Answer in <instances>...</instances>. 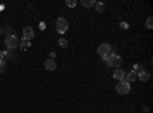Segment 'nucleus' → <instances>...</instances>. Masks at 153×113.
<instances>
[{"label":"nucleus","instance_id":"f257e3e1","mask_svg":"<svg viewBox=\"0 0 153 113\" xmlns=\"http://www.w3.org/2000/svg\"><path fill=\"white\" fill-rule=\"evenodd\" d=\"M97 52H98V55H100L101 58L106 61V58L112 54V46H110L109 43H103V44H100V47L97 49Z\"/></svg>","mask_w":153,"mask_h":113},{"label":"nucleus","instance_id":"f03ea898","mask_svg":"<svg viewBox=\"0 0 153 113\" xmlns=\"http://www.w3.org/2000/svg\"><path fill=\"white\" fill-rule=\"evenodd\" d=\"M106 63H107L109 67L118 69L120 64H121V58H120V55H117V54H110V55L106 58Z\"/></svg>","mask_w":153,"mask_h":113},{"label":"nucleus","instance_id":"7ed1b4c3","mask_svg":"<svg viewBox=\"0 0 153 113\" xmlns=\"http://www.w3.org/2000/svg\"><path fill=\"white\" fill-rule=\"evenodd\" d=\"M19 38L14 35V34H11V35H6L5 37V44H6V47L8 49H11V51H14V49L19 46Z\"/></svg>","mask_w":153,"mask_h":113},{"label":"nucleus","instance_id":"20e7f679","mask_svg":"<svg viewBox=\"0 0 153 113\" xmlns=\"http://www.w3.org/2000/svg\"><path fill=\"white\" fill-rule=\"evenodd\" d=\"M55 24H57V32H58V34H65V32L68 31V28H69L68 20H66V18H63V17H58Z\"/></svg>","mask_w":153,"mask_h":113},{"label":"nucleus","instance_id":"39448f33","mask_svg":"<svg viewBox=\"0 0 153 113\" xmlns=\"http://www.w3.org/2000/svg\"><path fill=\"white\" fill-rule=\"evenodd\" d=\"M117 92L120 95H127L130 92V84L129 83H126V81H118L117 84Z\"/></svg>","mask_w":153,"mask_h":113},{"label":"nucleus","instance_id":"423d86ee","mask_svg":"<svg viewBox=\"0 0 153 113\" xmlns=\"http://www.w3.org/2000/svg\"><path fill=\"white\" fill-rule=\"evenodd\" d=\"M34 38V29L31 26H26L23 29V40H26V41H31Z\"/></svg>","mask_w":153,"mask_h":113},{"label":"nucleus","instance_id":"0eeeda50","mask_svg":"<svg viewBox=\"0 0 153 113\" xmlns=\"http://www.w3.org/2000/svg\"><path fill=\"white\" fill-rule=\"evenodd\" d=\"M126 73L127 72H124L121 67H118V69H115V72H113V78L118 80V81H124L126 80Z\"/></svg>","mask_w":153,"mask_h":113},{"label":"nucleus","instance_id":"6e6552de","mask_svg":"<svg viewBox=\"0 0 153 113\" xmlns=\"http://www.w3.org/2000/svg\"><path fill=\"white\" fill-rule=\"evenodd\" d=\"M45 69H46V70H51V72L55 70V69H57V63H55L52 58L46 60V61H45Z\"/></svg>","mask_w":153,"mask_h":113},{"label":"nucleus","instance_id":"1a4fd4ad","mask_svg":"<svg viewBox=\"0 0 153 113\" xmlns=\"http://www.w3.org/2000/svg\"><path fill=\"white\" fill-rule=\"evenodd\" d=\"M136 78H138V73L132 70V72H129V73H126V80H124V81L130 84V83H133V81H135Z\"/></svg>","mask_w":153,"mask_h":113},{"label":"nucleus","instance_id":"9d476101","mask_svg":"<svg viewBox=\"0 0 153 113\" xmlns=\"http://www.w3.org/2000/svg\"><path fill=\"white\" fill-rule=\"evenodd\" d=\"M138 80H139V81H143V83L149 81V80H150V73H149V72H146V70L139 72V73H138Z\"/></svg>","mask_w":153,"mask_h":113},{"label":"nucleus","instance_id":"9b49d317","mask_svg":"<svg viewBox=\"0 0 153 113\" xmlns=\"http://www.w3.org/2000/svg\"><path fill=\"white\" fill-rule=\"evenodd\" d=\"M19 46L22 47V51H28V49L31 47V41H26V40H22L19 43Z\"/></svg>","mask_w":153,"mask_h":113},{"label":"nucleus","instance_id":"f8f14e48","mask_svg":"<svg viewBox=\"0 0 153 113\" xmlns=\"http://www.w3.org/2000/svg\"><path fill=\"white\" fill-rule=\"evenodd\" d=\"M5 57H8V58H11L12 61H14V60L17 58V55H16V52H14V51H11V49H8V51H5Z\"/></svg>","mask_w":153,"mask_h":113},{"label":"nucleus","instance_id":"ddd939ff","mask_svg":"<svg viewBox=\"0 0 153 113\" xmlns=\"http://www.w3.org/2000/svg\"><path fill=\"white\" fill-rule=\"evenodd\" d=\"M81 3L84 8H92V6H95V0H83Z\"/></svg>","mask_w":153,"mask_h":113},{"label":"nucleus","instance_id":"4468645a","mask_svg":"<svg viewBox=\"0 0 153 113\" xmlns=\"http://www.w3.org/2000/svg\"><path fill=\"white\" fill-rule=\"evenodd\" d=\"M104 8H106L104 3H101V2H100V3H95V9H97V12H104Z\"/></svg>","mask_w":153,"mask_h":113},{"label":"nucleus","instance_id":"2eb2a0df","mask_svg":"<svg viewBox=\"0 0 153 113\" xmlns=\"http://www.w3.org/2000/svg\"><path fill=\"white\" fill-rule=\"evenodd\" d=\"M68 44H69V43H68V40H65V38H60V40H58V46H60V47H68Z\"/></svg>","mask_w":153,"mask_h":113},{"label":"nucleus","instance_id":"dca6fc26","mask_svg":"<svg viewBox=\"0 0 153 113\" xmlns=\"http://www.w3.org/2000/svg\"><path fill=\"white\" fill-rule=\"evenodd\" d=\"M146 26H147L149 29H152V28H153V18H152V17H149V18H147V21H146Z\"/></svg>","mask_w":153,"mask_h":113},{"label":"nucleus","instance_id":"f3484780","mask_svg":"<svg viewBox=\"0 0 153 113\" xmlns=\"http://www.w3.org/2000/svg\"><path fill=\"white\" fill-rule=\"evenodd\" d=\"M75 5H76L75 0H66V6H68V8H74Z\"/></svg>","mask_w":153,"mask_h":113},{"label":"nucleus","instance_id":"a211bd4d","mask_svg":"<svg viewBox=\"0 0 153 113\" xmlns=\"http://www.w3.org/2000/svg\"><path fill=\"white\" fill-rule=\"evenodd\" d=\"M5 67H6V61H0V72H5Z\"/></svg>","mask_w":153,"mask_h":113},{"label":"nucleus","instance_id":"6ab92c4d","mask_svg":"<svg viewBox=\"0 0 153 113\" xmlns=\"http://www.w3.org/2000/svg\"><path fill=\"white\" fill-rule=\"evenodd\" d=\"M2 32H5V34H8V35H11V26H6L5 29H2Z\"/></svg>","mask_w":153,"mask_h":113},{"label":"nucleus","instance_id":"aec40b11","mask_svg":"<svg viewBox=\"0 0 153 113\" xmlns=\"http://www.w3.org/2000/svg\"><path fill=\"white\" fill-rule=\"evenodd\" d=\"M120 26H121L123 29H127V28H129V24H127L126 21H121V23H120Z\"/></svg>","mask_w":153,"mask_h":113},{"label":"nucleus","instance_id":"412c9836","mask_svg":"<svg viewBox=\"0 0 153 113\" xmlns=\"http://www.w3.org/2000/svg\"><path fill=\"white\" fill-rule=\"evenodd\" d=\"M3 60H5V52L0 51V61H3Z\"/></svg>","mask_w":153,"mask_h":113},{"label":"nucleus","instance_id":"4be33fe9","mask_svg":"<svg viewBox=\"0 0 153 113\" xmlns=\"http://www.w3.org/2000/svg\"><path fill=\"white\" fill-rule=\"evenodd\" d=\"M0 35H2V28H0Z\"/></svg>","mask_w":153,"mask_h":113}]
</instances>
